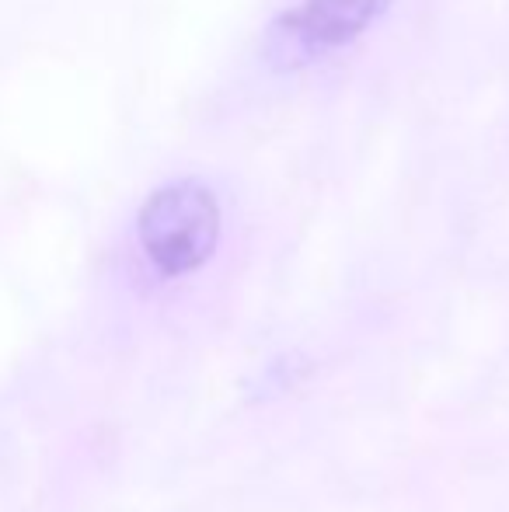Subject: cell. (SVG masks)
Wrapping results in <instances>:
<instances>
[{
    "label": "cell",
    "mask_w": 509,
    "mask_h": 512,
    "mask_svg": "<svg viewBox=\"0 0 509 512\" xmlns=\"http://www.w3.org/2000/svg\"><path fill=\"white\" fill-rule=\"evenodd\" d=\"M384 0H304L290 18V46L304 56H321L370 25Z\"/></svg>",
    "instance_id": "2"
},
{
    "label": "cell",
    "mask_w": 509,
    "mask_h": 512,
    "mask_svg": "<svg viewBox=\"0 0 509 512\" xmlns=\"http://www.w3.org/2000/svg\"><path fill=\"white\" fill-rule=\"evenodd\" d=\"M140 248L161 276H189L213 255L220 237V213L206 189L192 182L157 192L136 223Z\"/></svg>",
    "instance_id": "1"
}]
</instances>
